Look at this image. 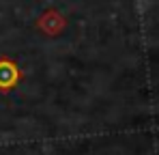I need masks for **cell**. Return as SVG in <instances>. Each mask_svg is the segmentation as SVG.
<instances>
[{"mask_svg": "<svg viewBox=\"0 0 159 155\" xmlns=\"http://www.w3.org/2000/svg\"><path fill=\"white\" fill-rule=\"evenodd\" d=\"M22 69L11 56H0V93H11L22 82Z\"/></svg>", "mask_w": 159, "mask_h": 155, "instance_id": "cell-1", "label": "cell"}, {"mask_svg": "<svg viewBox=\"0 0 159 155\" xmlns=\"http://www.w3.org/2000/svg\"><path fill=\"white\" fill-rule=\"evenodd\" d=\"M37 30H41L43 35H48V37H58L65 28H67V17L58 11V9H48V11H43L39 17H37Z\"/></svg>", "mask_w": 159, "mask_h": 155, "instance_id": "cell-2", "label": "cell"}]
</instances>
